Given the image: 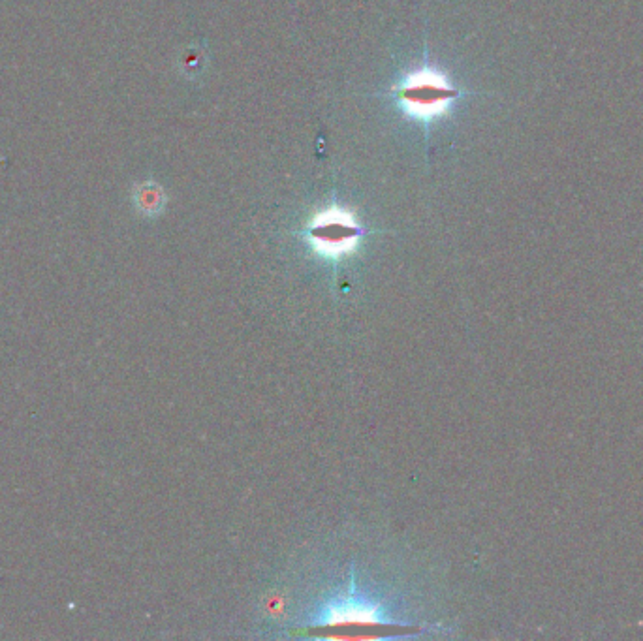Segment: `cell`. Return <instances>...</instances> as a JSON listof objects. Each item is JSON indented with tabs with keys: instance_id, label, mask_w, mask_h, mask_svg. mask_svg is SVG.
Listing matches in <instances>:
<instances>
[{
	"instance_id": "1",
	"label": "cell",
	"mask_w": 643,
	"mask_h": 641,
	"mask_svg": "<svg viewBox=\"0 0 643 641\" xmlns=\"http://www.w3.org/2000/svg\"><path fill=\"white\" fill-rule=\"evenodd\" d=\"M316 628L330 625H390L395 626L393 619L386 615L378 602H371L365 596L354 593V585H348L343 596H335L313 619ZM401 626V625H399Z\"/></svg>"
},
{
	"instance_id": "3",
	"label": "cell",
	"mask_w": 643,
	"mask_h": 641,
	"mask_svg": "<svg viewBox=\"0 0 643 641\" xmlns=\"http://www.w3.org/2000/svg\"><path fill=\"white\" fill-rule=\"evenodd\" d=\"M309 235L316 251L331 258H341L356 247L361 230L346 211L330 209L316 217Z\"/></svg>"
},
{
	"instance_id": "2",
	"label": "cell",
	"mask_w": 643,
	"mask_h": 641,
	"mask_svg": "<svg viewBox=\"0 0 643 641\" xmlns=\"http://www.w3.org/2000/svg\"><path fill=\"white\" fill-rule=\"evenodd\" d=\"M455 96L457 91L454 87H450L446 78L433 70H422L410 76L401 87V100L407 110L424 119L440 115Z\"/></svg>"
}]
</instances>
